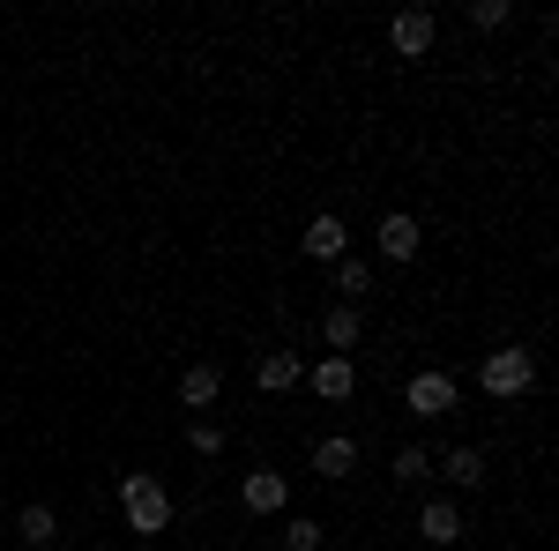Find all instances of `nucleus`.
<instances>
[{
  "label": "nucleus",
  "mask_w": 559,
  "mask_h": 551,
  "mask_svg": "<svg viewBox=\"0 0 559 551\" xmlns=\"http://www.w3.org/2000/svg\"><path fill=\"white\" fill-rule=\"evenodd\" d=\"M477 387H485L492 403H515V395H530V387H537V358H530L522 343H500V350H485Z\"/></svg>",
  "instance_id": "nucleus-1"
},
{
  "label": "nucleus",
  "mask_w": 559,
  "mask_h": 551,
  "mask_svg": "<svg viewBox=\"0 0 559 551\" xmlns=\"http://www.w3.org/2000/svg\"><path fill=\"white\" fill-rule=\"evenodd\" d=\"M120 507H128L134 537H165V522H173V492H165L150 469H134V477H120Z\"/></svg>",
  "instance_id": "nucleus-2"
},
{
  "label": "nucleus",
  "mask_w": 559,
  "mask_h": 551,
  "mask_svg": "<svg viewBox=\"0 0 559 551\" xmlns=\"http://www.w3.org/2000/svg\"><path fill=\"white\" fill-rule=\"evenodd\" d=\"M432 38H440V23H432V8H403L395 23H388V45L403 52V60H426Z\"/></svg>",
  "instance_id": "nucleus-3"
},
{
  "label": "nucleus",
  "mask_w": 559,
  "mask_h": 551,
  "mask_svg": "<svg viewBox=\"0 0 559 551\" xmlns=\"http://www.w3.org/2000/svg\"><path fill=\"white\" fill-rule=\"evenodd\" d=\"M403 403H411V418H448L455 410V381L448 373H411Z\"/></svg>",
  "instance_id": "nucleus-4"
},
{
  "label": "nucleus",
  "mask_w": 559,
  "mask_h": 551,
  "mask_svg": "<svg viewBox=\"0 0 559 551\" xmlns=\"http://www.w3.org/2000/svg\"><path fill=\"white\" fill-rule=\"evenodd\" d=\"M373 247H381V261H418V247H426V231H418V216L388 209L381 231H373Z\"/></svg>",
  "instance_id": "nucleus-5"
},
{
  "label": "nucleus",
  "mask_w": 559,
  "mask_h": 551,
  "mask_svg": "<svg viewBox=\"0 0 559 551\" xmlns=\"http://www.w3.org/2000/svg\"><path fill=\"white\" fill-rule=\"evenodd\" d=\"M306 387H313L321 403H350V395H358V366H350V358H313V366H306Z\"/></svg>",
  "instance_id": "nucleus-6"
},
{
  "label": "nucleus",
  "mask_w": 559,
  "mask_h": 551,
  "mask_svg": "<svg viewBox=\"0 0 559 551\" xmlns=\"http://www.w3.org/2000/svg\"><path fill=\"white\" fill-rule=\"evenodd\" d=\"M239 500H247V514H284V507H292V484H284L276 469H247Z\"/></svg>",
  "instance_id": "nucleus-7"
},
{
  "label": "nucleus",
  "mask_w": 559,
  "mask_h": 551,
  "mask_svg": "<svg viewBox=\"0 0 559 551\" xmlns=\"http://www.w3.org/2000/svg\"><path fill=\"white\" fill-rule=\"evenodd\" d=\"M418 537H426V544H463V537H471V529H463V507H455V500H426V507H418Z\"/></svg>",
  "instance_id": "nucleus-8"
},
{
  "label": "nucleus",
  "mask_w": 559,
  "mask_h": 551,
  "mask_svg": "<svg viewBox=\"0 0 559 551\" xmlns=\"http://www.w3.org/2000/svg\"><path fill=\"white\" fill-rule=\"evenodd\" d=\"M299 247H306V261H344V254H350V231H344V216H313Z\"/></svg>",
  "instance_id": "nucleus-9"
},
{
  "label": "nucleus",
  "mask_w": 559,
  "mask_h": 551,
  "mask_svg": "<svg viewBox=\"0 0 559 551\" xmlns=\"http://www.w3.org/2000/svg\"><path fill=\"white\" fill-rule=\"evenodd\" d=\"M321 336H329V358H350L358 336H366V313H358V306H329V313H321Z\"/></svg>",
  "instance_id": "nucleus-10"
},
{
  "label": "nucleus",
  "mask_w": 559,
  "mask_h": 551,
  "mask_svg": "<svg viewBox=\"0 0 559 551\" xmlns=\"http://www.w3.org/2000/svg\"><path fill=\"white\" fill-rule=\"evenodd\" d=\"M350 469H358V440H350V432L313 440V477H329V484H336V477H350Z\"/></svg>",
  "instance_id": "nucleus-11"
},
{
  "label": "nucleus",
  "mask_w": 559,
  "mask_h": 551,
  "mask_svg": "<svg viewBox=\"0 0 559 551\" xmlns=\"http://www.w3.org/2000/svg\"><path fill=\"white\" fill-rule=\"evenodd\" d=\"M306 381V358H292V350H269V358H254V387L261 395H284V387Z\"/></svg>",
  "instance_id": "nucleus-12"
},
{
  "label": "nucleus",
  "mask_w": 559,
  "mask_h": 551,
  "mask_svg": "<svg viewBox=\"0 0 559 551\" xmlns=\"http://www.w3.org/2000/svg\"><path fill=\"white\" fill-rule=\"evenodd\" d=\"M216 395H224V373H216L210 358H202V366H187V373H179V403H187V410H210Z\"/></svg>",
  "instance_id": "nucleus-13"
},
{
  "label": "nucleus",
  "mask_w": 559,
  "mask_h": 551,
  "mask_svg": "<svg viewBox=\"0 0 559 551\" xmlns=\"http://www.w3.org/2000/svg\"><path fill=\"white\" fill-rule=\"evenodd\" d=\"M448 477H455V492H477L485 484V455L477 447H448Z\"/></svg>",
  "instance_id": "nucleus-14"
},
{
  "label": "nucleus",
  "mask_w": 559,
  "mask_h": 551,
  "mask_svg": "<svg viewBox=\"0 0 559 551\" xmlns=\"http://www.w3.org/2000/svg\"><path fill=\"white\" fill-rule=\"evenodd\" d=\"M321 544H329V529H321L313 514H292V522H284V551H321Z\"/></svg>",
  "instance_id": "nucleus-15"
},
{
  "label": "nucleus",
  "mask_w": 559,
  "mask_h": 551,
  "mask_svg": "<svg viewBox=\"0 0 559 551\" xmlns=\"http://www.w3.org/2000/svg\"><path fill=\"white\" fill-rule=\"evenodd\" d=\"M336 291H344V306H350V298H366V291H373V268H366V261H336Z\"/></svg>",
  "instance_id": "nucleus-16"
},
{
  "label": "nucleus",
  "mask_w": 559,
  "mask_h": 551,
  "mask_svg": "<svg viewBox=\"0 0 559 551\" xmlns=\"http://www.w3.org/2000/svg\"><path fill=\"white\" fill-rule=\"evenodd\" d=\"M15 529H23L31 544H45V537L60 529V514H52V507H23V514H15Z\"/></svg>",
  "instance_id": "nucleus-17"
},
{
  "label": "nucleus",
  "mask_w": 559,
  "mask_h": 551,
  "mask_svg": "<svg viewBox=\"0 0 559 551\" xmlns=\"http://www.w3.org/2000/svg\"><path fill=\"white\" fill-rule=\"evenodd\" d=\"M187 447L194 455H224V424H187Z\"/></svg>",
  "instance_id": "nucleus-18"
},
{
  "label": "nucleus",
  "mask_w": 559,
  "mask_h": 551,
  "mask_svg": "<svg viewBox=\"0 0 559 551\" xmlns=\"http://www.w3.org/2000/svg\"><path fill=\"white\" fill-rule=\"evenodd\" d=\"M471 23L477 31H500L508 23V0H471Z\"/></svg>",
  "instance_id": "nucleus-19"
},
{
  "label": "nucleus",
  "mask_w": 559,
  "mask_h": 551,
  "mask_svg": "<svg viewBox=\"0 0 559 551\" xmlns=\"http://www.w3.org/2000/svg\"><path fill=\"white\" fill-rule=\"evenodd\" d=\"M395 477H426V447H403L395 455Z\"/></svg>",
  "instance_id": "nucleus-20"
}]
</instances>
